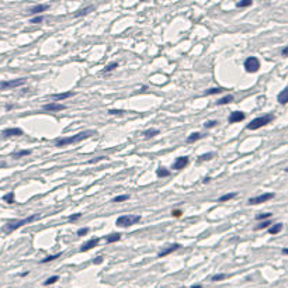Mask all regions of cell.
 Here are the masks:
<instances>
[{"mask_svg": "<svg viewBox=\"0 0 288 288\" xmlns=\"http://www.w3.org/2000/svg\"><path fill=\"white\" fill-rule=\"evenodd\" d=\"M94 134H96V131H83V132L77 134V135L68 136V138H59V139H56L55 146H58V148H63V146H68V145H72V143L80 142V141H84V139H87L89 136L94 135Z\"/></svg>", "mask_w": 288, "mask_h": 288, "instance_id": "6da1fadb", "label": "cell"}, {"mask_svg": "<svg viewBox=\"0 0 288 288\" xmlns=\"http://www.w3.org/2000/svg\"><path fill=\"white\" fill-rule=\"evenodd\" d=\"M40 216H41L40 214H34V215L27 216V218H24V219H18V221H11V222H9L7 225L3 226V232H4V233H11L13 231H16V229H18V228H21V226L27 225V224L37 221V219L40 218Z\"/></svg>", "mask_w": 288, "mask_h": 288, "instance_id": "7a4b0ae2", "label": "cell"}, {"mask_svg": "<svg viewBox=\"0 0 288 288\" xmlns=\"http://www.w3.org/2000/svg\"><path fill=\"white\" fill-rule=\"evenodd\" d=\"M274 119V115L273 114H267V115H263V117H259V118H255L253 121L247 124L246 128L250 129V131H255V129H259V128H263L266 126L267 124H270Z\"/></svg>", "mask_w": 288, "mask_h": 288, "instance_id": "3957f363", "label": "cell"}, {"mask_svg": "<svg viewBox=\"0 0 288 288\" xmlns=\"http://www.w3.org/2000/svg\"><path fill=\"white\" fill-rule=\"evenodd\" d=\"M139 221H141V215H123L117 218L115 225L119 228H128V226L135 225Z\"/></svg>", "mask_w": 288, "mask_h": 288, "instance_id": "277c9868", "label": "cell"}, {"mask_svg": "<svg viewBox=\"0 0 288 288\" xmlns=\"http://www.w3.org/2000/svg\"><path fill=\"white\" fill-rule=\"evenodd\" d=\"M25 83H27L25 77H21V79H13V80H4V82H0V90L20 87V86H23V84H25Z\"/></svg>", "mask_w": 288, "mask_h": 288, "instance_id": "5b68a950", "label": "cell"}, {"mask_svg": "<svg viewBox=\"0 0 288 288\" xmlns=\"http://www.w3.org/2000/svg\"><path fill=\"white\" fill-rule=\"evenodd\" d=\"M245 69H246V72H249V73L257 72V70L260 69V60L256 56H249L247 59L245 60Z\"/></svg>", "mask_w": 288, "mask_h": 288, "instance_id": "8992f818", "label": "cell"}, {"mask_svg": "<svg viewBox=\"0 0 288 288\" xmlns=\"http://www.w3.org/2000/svg\"><path fill=\"white\" fill-rule=\"evenodd\" d=\"M274 198V193H264V194H260L257 197H252L249 200V204L250 205H257V204H263V202H267L268 200Z\"/></svg>", "mask_w": 288, "mask_h": 288, "instance_id": "52a82bcc", "label": "cell"}, {"mask_svg": "<svg viewBox=\"0 0 288 288\" xmlns=\"http://www.w3.org/2000/svg\"><path fill=\"white\" fill-rule=\"evenodd\" d=\"M245 113H242V111H233V113H231V115L228 117V121L231 124H235V123H240V121H243L245 119Z\"/></svg>", "mask_w": 288, "mask_h": 288, "instance_id": "ba28073f", "label": "cell"}, {"mask_svg": "<svg viewBox=\"0 0 288 288\" xmlns=\"http://www.w3.org/2000/svg\"><path fill=\"white\" fill-rule=\"evenodd\" d=\"M181 247V245H179V243H174V245H172V246H169V247H166V249H162L159 252V257H166V256H169V255H172L173 252H176V250H179V249Z\"/></svg>", "mask_w": 288, "mask_h": 288, "instance_id": "9c48e42d", "label": "cell"}, {"mask_svg": "<svg viewBox=\"0 0 288 288\" xmlns=\"http://www.w3.org/2000/svg\"><path fill=\"white\" fill-rule=\"evenodd\" d=\"M187 165H189V158H187V156H181V158H177V160L173 163V169L181 170V169H184Z\"/></svg>", "mask_w": 288, "mask_h": 288, "instance_id": "30bf717a", "label": "cell"}, {"mask_svg": "<svg viewBox=\"0 0 288 288\" xmlns=\"http://www.w3.org/2000/svg\"><path fill=\"white\" fill-rule=\"evenodd\" d=\"M99 242H100V239H99V238H93V239H90L89 242L83 243V245L80 246V252H87V250H90V249L96 247V246L99 245Z\"/></svg>", "mask_w": 288, "mask_h": 288, "instance_id": "8fae6325", "label": "cell"}, {"mask_svg": "<svg viewBox=\"0 0 288 288\" xmlns=\"http://www.w3.org/2000/svg\"><path fill=\"white\" fill-rule=\"evenodd\" d=\"M42 108L45 110V111H60V110H65V108H66V106H65V104H60V103H56V101H53V103L45 104Z\"/></svg>", "mask_w": 288, "mask_h": 288, "instance_id": "7c38bea8", "label": "cell"}, {"mask_svg": "<svg viewBox=\"0 0 288 288\" xmlns=\"http://www.w3.org/2000/svg\"><path fill=\"white\" fill-rule=\"evenodd\" d=\"M3 136H21L23 135V129L20 128H7L2 132Z\"/></svg>", "mask_w": 288, "mask_h": 288, "instance_id": "4fadbf2b", "label": "cell"}, {"mask_svg": "<svg viewBox=\"0 0 288 288\" xmlns=\"http://www.w3.org/2000/svg\"><path fill=\"white\" fill-rule=\"evenodd\" d=\"M73 96H75L73 91H66V93H59V94H52L51 97H52L55 101H60V100H66V99L73 97Z\"/></svg>", "mask_w": 288, "mask_h": 288, "instance_id": "5bb4252c", "label": "cell"}, {"mask_svg": "<svg viewBox=\"0 0 288 288\" xmlns=\"http://www.w3.org/2000/svg\"><path fill=\"white\" fill-rule=\"evenodd\" d=\"M48 9H49V4H37V6L30 9V13L31 14H40V13H42V11L48 10Z\"/></svg>", "mask_w": 288, "mask_h": 288, "instance_id": "9a60e30c", "label": "cell"}, {"mask_svg": "<svg viewBox=\"0 0 288 288\" xmlns=\"http://www.w3.org/2000/svg\"><path fill=\"white\" fill-rule=\"evenodd\" d=\"M277 100L280 104H287L288 103V87H285L280 94L277 96Z\"/></svg>", "mask_w": 288, "mask_h": 288, "instance_id": "2e32d148", "label": "cell"}, {"mask_svg": "<svg viewBox=\"0 0 288 288\" xmlns=\"http://www.w3.org/2000/svg\"><path fill=\"white\" fill-rule=\"evenodd\" d=\"M93 10H94V6H89V7H84V9H82V10L76 11L73 16L75 17H83V16H86V14H89L90 11H93Z\"/></svg>", "mask_w": 288, "mask_h": 288, "instance_id": "e0dca14e", "label": "cell"}, {"mask_svg": "<svg viewBox=\"0 0 288 288\" xmlns=\"http://www.w3.org/2000/svg\"><path fill=\"white\" fill-rule=\"evenodd\" d=\"M282 229V224H274L273 226H270L268 228V233H271V235H275V233H280Z\"/></svg>", "mask_w": 288, "mask_h": 288, "instance_id": "ac0fdd59", "label": "cell"}, {"mask_svg": "<svg viewBox=\"0 0 288 288\" xmlns=\"http://www.w3.org/2000/svg\"><path fill=\"white\" fill-rule=\"evenodd\" d=\"M231 101H233V96H232V94H228V96L219 99L218 101H216V104H218V106H224V104H229Z\"/></svg>", "mask_w": 288, "mask_h": 288, "instance_id": "d6986e66", "label": "cell"}, {"mask_svg": "<svg viewBox=\"0 0 288 288\" xmlns=\"http://www.w3.org/2000/svg\"><path fill=\"white\" fill-rule=\"evenodd\" d=\"M235 197H238V193H228V194H225V196L219 197L218 201L219 202H226V201H229V200L235 198Z\"/></svg>", "mask_w": 288, "mask_h": 288, "instance_id": "ffe728a7", "label": "cell"}, {"mask_svg": "<svg viewBox=\"0 0 288 288\" xmlns=\"http://www.w3.org/2000/svg\"><path fill=\"white\" fill-rule=\"evenodd\" d=\"M158 134H159V129L150 128V129H146V131H143L142 135L145 136V138H153V136H156Z\"/></svg>", "mask_w": 288, "mask_h": 288, "instance_id": "44dd1931", "label": "cell"}, {"mask_svg": "<svg viewBox=\"0 0 288 288\" xmlns=\"http://www.w3.org/2000/svg\"><path fill=\"white\" fill-rule=\"evenodd\" d=\"M119 239H121V235H119V233H113V235L106 236V242L107 243H114V242H118Z\"/></svg>", "mask_w": 288, "mask_h": 288, "instance_id": "7402d4cb", "label": "cell"}, {"mask_svg": "<svg viewBox=\"0 0 288 288\" xmlns=\"http://www.w3.org/2000/svg\"><path fill=\"white\" fill-rule=\"evenodd\" d=\"M202 138V134H200V132H194V134H191V135L187 138V142L189 143H194V142H197L198 139H201Z\"/></svg>", "mask_w": 288, "mask_h": 288, "instance_id": "603a6c76", "label": "cell"}, {"mask_svg": "<svg viewBox=\"0 0 288 288\" xmlns=\"http://www.w3.org/2000/svg\"><path fill=\"white\" fill-rule=\"evenodd\" d=\"M28 155H31V150H20V152L13 153V158L14 159H20L23 156H28Z\"/></svg>", "mask_w": 288, "mask_h": 288, "instance_id": "cb8c5ba5", "label": "cell"}, {"mask_svg": "<svg viewBox=\"0 0 288 288\" xmlns=\"http://www.w3.org/2000/svg\"><path fill=\"white\" fill-rule=\"evenodd\" d=\"M270 225H271V221L270 219H267V221H263L260 225H257L255 228V231H260V229H266V228H270Z\"/></svg>", "mask_w": 288, "mask_h": 288, "instance_id": "d4e9b609", "label": "cell"}, {"mask_svg": "<svg viewBox=\"0 0 288 288\" xmlns=\"http://www.w3.org/2000/svg\"><path fill=\"white\" fill-rule=\"evenodd\" d=\"M212 158H214V153H211V152H209V153H204V155H201V156H200V158H198V160H197V162H198V163H201V162H205V160H209V159H212Z\"/></svg>", "mask_w": 288, "mask_h": 288, "instance_id": "484cf974", "label": "cell"}, {"mask_svg": "<svg viewBox=\"0 0 288 288\" xmlns=\"http://www.w3.org/2000/svg\"><path fill=\"white\" fill-rule=\"evenodd\" d=\"M62 256V253H56V255H53V256H48V257H45V259H42L41 260V263H49V262H52V260H56L58 257H60Z\"/></svg>", "mask_w": 288, "mask_h": 288, "instance_id": "4316f807", "label": "cell"}, {"mask_svg": "<svg viewBox=\"0 0 288 288\" xmlns=\"http://www.w3.org/2000/svg\"><path fill=\"white\" fill-rule=\"evenodd\" d=\"M3 200L6 202H9V204H14V193L13 191H10L9 194H6V196H3Z\"/></svg>", "mask_w": 288, "mask_h": 288, "instance_id": "83f0119b", "label": "cell"}, {"mask_svg": "<svg viewBox=\"0 0 288 288\" xmlns=\"http://www.w3.org/2000/svg\"><path fill=\"white\" fill-rule=\"evenodd\" d=\"M156 174H158V177H167V176H170V172H169L167 169H163V167H160V169H158Z\"/></svg>", "mask_w": 288, "mask_h": 288, "instance_id": "f1b7e54d", "label": "cell"}, {"mask_svg": "<svg viewBox=\"0 0 288 288\" xmlns=\"http://www.w3.org/2000/svg\"><path fill=\"white\" fill-rule=\"evenodd\" d=\"M249 6H252V0H242V2H238V3H236V7H239V9L249 7Z\"/></svg>", "mask_w": 288, "mask_h": 288, "instance_id": "f546056e", "label": "cell"}, {"mask_svg": "<svg viewBox=\"0 0 288 288\" xmlns=\"http://www.w3.org/2000/svg\"><path fill=\"white\" fill-rule=\"evenodd\" d=\"M117 66H118V63H117V62L108 63V65H107V66L103 69V72H104V73H108V72H111V70H114V69H115Z\"/></svg>", "mask_w": 288, "mask_h": 288, "instance_id": "4dcf8cb0", "label": "cell"}, {"mask_svg": "<svg viewBox=\"0 0 288 288\" xmlns=\"http://www.w3.org/2000/svg\"><path fill=\"white\" fill-rule=\"evenodd\" d=\"M222 89H219V87H214V89H208L204 94L205 96H211V94H218V93H221Z\"/></svg>", "mask_w": 288, "mask_h": 288, "instance_id": "1f68e13d", "label": "cell"}, {"mask_svg": "<svg viewBox=\"0 0 288 288\" xmlns=\"http://www.w3.org/2000/svg\"><path fill=\"white\" fill-rule=\"evenodd\" d=\"M225 278H228V274H215L212 275V281H224Z\"/></svg>", "mask_w": 288, "mask_h": 288, "instance_id": "d6a6232c", "label": "cell"}, {"mask_svg": "<svg viewBox=\"0 0 288 288\" xmlns=\"http://www.w3.org/2000/svg\"><path fill=\"white\" fill-rule=\"evenodd\" d=\"M58 280H59V277H58V275H52V277H49L45 282H44V285H52V284H55Z\"/></svg>", "mask_w": 288, "mask_h": 288, "instance_id": "836d02e7", "label": "cell"}, {"mask_svg": "<svg viewBox=\"0 0 288 288\" xmlns=\"http://www.w3.org/2000/svg\"><path fill=\"white\" fill-rule=\"evenodd\" d=\"M129 198V196H117V197H114L113 198V202H124V201H126V200Z\"/></svg>", "mask_w": 288, "mask_h": 288, "instance_id": "e575fe53", "label": "cell"}, {"mask_svg": "<svg viewBox=\"0 0 288 288\" xmlns=\"http://www.w3.org/2000/svg\"><path fill=\"white\" fill-rule=\"evenodd\" d=\"M273 214H270V212H266V214H260V215H256V219L257 221H262V219H270L271 218Z\"/></svg>", "mask_w": 288, "mask_h": 288, "instance_id": "d590c367", "label": "cell"}, {"mask_svg": "<svg viewBox=\"0 0 288 288\" xmlns=\"http://www.w3.org/2000/svg\"><path fill=\"white\" fill-rule=\"evenodd\" d=\"M124 113H125L124 110H108L110 115H123Z\"/></svg>", "mask_w": 288, "mask_h": 288, "instance_id": "8d00e7d4", "label": "cell"}, {"mask_svg": "<svg viewBox=\"0 0 288 288\" xmlns=\"http://www.w3.org/2000/svg\"><path fill=\"white\" fill-rule=\"evenodd\" d=\"M42 21H44V17L42 16H38V17H34L30 23L31 24H40V23H42Z\"/></svg>", "mask_w": 288, "mask_h": 288, "instance_id": "74e56055", "label": "cell"}, {"mask_svg": "<svg viewBox=\"0 0 288 288\" xmlns=\"http://www.w3.org/2000/svg\"><path fill=\"white\" fill-rule=\"evenodd\" d=\"M87 233H89V228H82L77 231V236H84Z\"/></svg>", "mask_w": 288, "mask_h": 288, "instance_id": "f35d334b", "label": "cell"}, {"mask_svg": "<svg viewBox=\"0 0 288 288\" xmlns=\"http://www.w3.org/2000/svg\"><path fill=\"white\" fill-rule=\"evenodd\" d=\"M216 124H218L216 121H207V123L204 124V126H205V128L208 129V128H212V126H215Z\"/></svg>", "mask_w": 288, "mask_h": 288, "instance_id": "ab89813d", "label": "cell"}, {"mask_svg": "<svg viewBox=\"0 0 288 288\" xmlns=\"http://www.w3.org/2000/svg\"><path fill=\"white\" fill-rule=\"evenodd\" d=\"M181 214H183V212L180 211V209H173V211H172V215L174 216V218H180V216H181Z\"/></svg>", "mask_w": 288, "mask_h": 288, "instance_id": "60d3db41", "label": "cell"}, {"mask_svg": "<svg viewBox=\"0 0 288 288\" xmlns=\"http://www.w3.org/2000/svg\"><path fill=\"white\" fill-rule=\"evenodd\" d=\"M80 216H82V214H73V215H70L68 219H69V221L72 222V221H76V219H79Z\"/></svg>", "mask_w": 288, "mask_h": 288, "instance_id": "b9f144b4", "label": "cell"}, {"mask_svg": "<svg viewBox=\"0 0 288 288\" xmlns=\"http://www.w3.org/2000/svg\"><path fill=\"white\" fill-rule=\"evenodd\" d=\"M104 159H106V156H99L96 159H91L89 163H96V162H100V160H104Z\"/></svg>", "mask_w": 288, "mask_h": 288, "instance_id": "7bdbcfd3", "label": "cell"}, {"mask_svg": "<svg viewBox=\"0 0 288 288\" xmlns=\"http://www.w3.org/2000/svg\"><path fill=\"white\" fill-rule=\"evenodd\" d=\"M93 263H94V264H101V263H103V257L99 256V257H96L94 260H93Z\"/></svg>", "mask_w": 288, "mask_h": 288, "instance_id": "ee69618b", "label": "cell"}, {"mask_svg": "<svg viewBox=\"0 0 288 288\" xmlns=\"http://www.w3.org/2000/svg\"><path fill=\"white\" fill-rule=\"evenodd\" d=\"M281 55L282 56H288V46H285V48L281 49Z\"/></svg>", "mask_w": 288, "mask_h": 288, "instance_id": "f6af8a7d", "label": "cell"}, {"mask_svg": "<svg viewBox=\"0 0 288 288\" xmlns=\"http://www.w3.org/2000/svg\"><path fill=\"white\" fill-rule=\"evenodd\" d=\"M190 288H202V285L201 284H194L193 287H190Z\"/></svg>", "mask_w": 288, "mask_h": 288, "instance_id": "bcb514c9", "label": "cell"}, {"mask_svg": "<svg viewBox=\"0 0 288 288\" xmlns=\"http://www.w3.org/2000/svg\"><path fill=\"white\" fill-rule=\"evenodd\" d=\"M282 255H288V249H287V247L282 249Z\"/></svg>", "mask_w": 288, "mask_h": 288, "instance_id": "7dc6e473", "label": "cell"}, {"mask_svg": "<svg viewBox=\"0 0 288 288\" xmlns=\"http://www.w3.org/2000/svg\"><path fill=\"white\" fill-rule=\"evenodd\" d=\"M285 172H287V173H288V167H287V169H285Z\"/></svg>", "mask_w": 288, "mask_h": 288, "instance_id": "c3c4849f", "label": "cell"}, {"mask_svg": "<svg viewBox=\"0 0 288 288\" xmlns=\"http://www.w3.org/2000/svg\"><path fill=\"white\" fill-rule=\"evenodd\" d=\"M180 288H183V287H180Z\"/></svg>", "mask_w": 288, "mask_h": 288, "instance_id": "681fc988", "label": "cell"}]
</instances>
